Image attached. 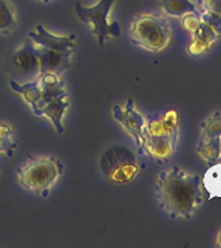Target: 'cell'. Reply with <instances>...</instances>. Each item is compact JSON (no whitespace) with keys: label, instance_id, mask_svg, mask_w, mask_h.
I'll list each match as a JSON object with an SVG mask.
<instances>
[{"label":"cell","instance_id":"9c48e42d","mask_svg":"<svg viewBox=\"0 0 221 248\" xmlns=\"http://www.w3.org/2000/svg\"><path fill=\"white\" fill-rule=\"evenodd\" d=\"M29 39L35 43L37 47H42L46 50H51L57 53L62 54H72L76 50V35H67L58 36L50 33L43 25H37L36 31H32L28 33Z\"/></svg>","mask_w":221,"mask_h":248},{"label":"cell","instance_id":"cb8c5ba5","mask_svg":"<svg viewBox=\"0 0 221 248\" xmlns=\"http://www.w3.org/2000/svg\"><path fill=\"white\" fill-rule=\"evenodd\" d=\"M36 1H49V0H36Z\"/></svg>","mask_w":221,"mask_h":248},{"label":"cell","instance_id":"4fadbf2b","mask_svg":"<svg viewBox=\"0 0 221 248\" xmlns=\"http://www.w3.org/2000/svg\"><path fill=\"white\" fill-rule=\"evenodd\" d=\"M160 9L165 16L173 18H181L188 13L201 16L199 6L192 0H160Z\"/></svg>","mask_w":221,"mask_h":248},{"label":"cell","instance_id":"7a4b0ae2","mask_svg":"<svg viewBox=\"0 0 221 248\" xmlns=\"http://www.w3.org/2000/svg\"><path fill=\"white\" fill-rule=\"evenodd\" d=\"M180 137V119L176 110L152 117L147 123L142 153L159 163L173 157Z\"/></svg>","mask_w":221,"mask_h":248},{"label":"cell","instance_id":"8992f818","mask_svg":"<svg viewBox=\"0 0 221 248\" xmlns=\"http://www.w3.org/2000/svg\"><path fill=\"white\" fill-rule=\"evenodd\" d=\"M100 170L109 181L123 185L132 182L140 172L137 156L123 143H115L102 152Z\"/></svg>","mask_w":221,"mask_h":248},{"label":"cell","instance_id":"30bf717a","mask_svg":"<svg viewBox=\"0 0 221 248\" xmlns=\"http://www.w3.org/2000/svg\"><path fill=\"white\" fill-rule=\"evenodd\" d=\"M36 46V45H35ZM37 57H39V73H61L67 71L71 65V57L69 54L57 53L51 50H46L42 47H37Z\"/></svg>","mask_w":221,"mask_h":248},{"label":"cell","instance_id":"44dd1931","mask_svg":"<svg viewBox=\"0 0 221 248\" xmlns=\"http://www.w3.org/2000/svg\"><path fill=\"white\" fill-rule=\"evenodd\" d=\"M181 19V27L184 28L186 31H188L189 33H192L195 32L199 25H201V16L199 14H194V13H188L186 16H183V17L180 18Z\"/></svg>","mask_w":221,"mask_h":248},{"label":"cell","instance_id":"5bb4252c","mask_svg":"<svg viewBox=\"0 0 221 248\" xmlns=\"http://www.w3.org/2000/svg\"><path fill=\"white\" fill-rule=\"evenodd\" d=\"M196 155L206 164H214L221 160V140L199 138L196 145Z\"/></svg>","mask_w":221,"mask_h":248},{"label":"cell","instance_id":"2e32d148","mask_svg":"<svg viewBox=\"0 0 221 248\" xmlns=\"http://www.w3.org/2000/svg\"><path fill=\"white\" fill-rule=\"evenodd\" d=\"M202 184L210 199L221 197V163H214L206 171L204 177L202 178Z\"/></svg>","mask_w":221,"mask_h":248},{"label":"cell","instance_id":"ba28073f","mask_svg":"<svg viewBox=\"0 0 221 248\" xmlns=\"http://www.w3.org/2000/svg\"><path fill=\"white\" fill-rule=\"evenodd\" d=\"M112 116L123 127L124 131L132 137L137 149L142 153L148 119L136 108L134 101L129 99L124 105H115L112 108Z\"/></svg>","mask_w":221,"mask_h":248},{"label":"cell","instance_id":"ffe728a7","mask_svg":"<svg viewBox=\"0 0 221 248\" xmlns=\"http://www.w3.org/2000/svg\"><path fill=\"white\" fill-rule=\"evenodd\" d=\"M201 19L206 25L212 28L217 35L221 36V14L213 13L209 10H201Z\"/></svg>","mask_w":221,"mask_h":248},{"label":"cell","instance_id":"603a6c76","mask_svg":"<svg viewBox=\"0 0 221 248\" xmlns=\"http://www.w3.org/2000/svg\"><path fill=\"white\" fill-rule=\"evenodd\" d=\"M216 247H221V231L217 233V237H216V243H214Z\"/></svg>","mask_w":221,"mask_h":248},{"label":"cell","instance_id":"8fae6325","mask_svg":"<svg viewBox=\"0 0 221 248\" xmlns=\"http://www.w3.org/2000/svg\"><path fill=\"white\" fill-rule=\"evenodd\" d=\"M202 21V19H201ZM220 36L217 35L212 28L206 25L204 22H201L199 28L191 33V42L187 47V51L192 57H199L202 54L207 53Z\"/></svg>","mask_w":221,"mask_h":248},{"label":"cell","instance_id":"3957f363","mask_svg":"<svg viewBox=\"0 0 221 248\" xmlns=\"http://www.w3.org/2000/svg\"><path fill=\"white\" fill-rule=\"evenodd\" d=\"M40 97L32 108L34 115L37 117H47L58 134H64V116L69 109L68 93L65 81L58 73H40Z\"/></svg>","mask_w":221,"mask_h":248},{"label":"cell","instance_id":"9a60e30c","mask_svg":"<svg viewBox=\"0 0 221 248\" xmlns=\"http://www.w3.org/2000/svg\"><path fill=\"white\" fill-rule=\"evenodd\" d=\"M10 87L27 102L31 109L35 107V104L40 97V83L37 79L34 81H27V83H18L16 80H11Z\"/></svg>","mask_w":221,"mask_h":248},{"label":"cell","instance_id":"52a82bcc","mask_svg":"<svg viewBox=\"0 0 221 248\" xmlns=\"http://www.w3.org/2000/svg\"><path fill=\"white\" fill-rule=\"evenodd\" d=\"M116 0H98L93 7H86L82 3H76L75 11L80 22L90 29L97 37L98 45L104 46L106 40L120 36V25L118 21L111 19V11Z\"/></svg>","mask_w":221,"mask_h":248},{"label":"cell","instance_id":"e0dca14e","mask_svg":"<svg viewBox=\"0 0 221 248\" xmlns=\"http://www.w3.org/2000/svg\"><path fill=\"white\" fill-rule=\"evenodd\" d=\"M17 27V14L9 0H0V35H10Z\"/></svg>","mask_w":221,"mask_h":248},{"label":"cell","instance_id":"d6986e66","mask_svg":"<svg viewBox=\"0 0 221 248\" xmlns=\"http://www.w3.org/2000/svg\"><path fill=\"white\" fill-rule=\"evenodd\" d=\"M17 142L13 138V130L9 124H0V153L13 157Z\"/></svg>","mask_w":221,"mask_h":248},{"label":"cell","instance_id":"6da1fadb","mask_svg":"<svg viewBox=\"0 0 221 248\" xmlns=\"http://www.w3.org/2000/svg\"><path fill=\"white\" fill-rule=\"evenodd\" d=\"M155 193L160 208L173 219H191L204 204L202 178L177 166L160 172Z\"/></svg>","mask_w":221,"mask_h":248},{"label":"cell","instance_id":"277c9868","mask_svg":"<svg viewBox=\"0 0 221 248\" xmlns=\"http://www.w3.org/2000/svg\"><path fill=\"white\" fill-rule=\"evenodd\" d=\"M129 35L134 46L151 53H158L170 43L171 27L162 14L144 13L133 19Z\"/></svg>","mask_w":221,"mask_h":248},{"label":"cell","instance_id":"7402d4cb","mask_svg":"<svg viewBox=\"0 0 221 248\" xmlns=\"http://www.w3.org/2000/svg\"><path fill=\"white\" fill-rule=\"evenodd\" d=\"M198 6L201 10H209L221 14V0H198Z\"/></svg>","mask_w":221,"mask_h":248},{"label":"cell","instance_id":"5b68a950","mask_svg":"<svg viewBox=\"0 0 221 248\" xmlns=\"http://www.w3.org/2000/svg\"><path fill=\"white\" fill-rule=\"evenodd\" d=\"M64 166L54 156H40L28 161L17 171L19 185L29 192L47 197L51 187L62 177Z\"/></svg>","mask_w":221,"mask_h":248},{"label":"cell","instance_id":"ac0fdd59","mask_svg":"<svg viewBox=\"0 0 221 248\" xmlns=\"http://www.w3.org/2000/svg\"><path fill=\"white\" fill-rule=\"evenodd\" d=\"M199 138L221 140V112H214L201 125Z\"/></svg>","mask_w":221,"mask_h":248},{"label":"cell","instance_id":"7c38bea8","mask_svg":"<svg viewBox=\"0 0 221 248\" xmlns=\"http://www.w3.org/2000/svg\"><path fill=\"white\" fill-rule=\"evenodd\" d=\"M13 62L22 72H29V73L39 72V57H37L36 46L25 43L19 50L16 51L13 57Z\"/></svg>","mask_w":221,"mask_h":248}]
</instances>
